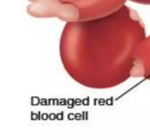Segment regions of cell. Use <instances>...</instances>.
I'll return each mask as SVG.
<instances>
[{
  "instance_id": "6da1fadb",
  "label": "cell",
  "mask_w": 150,
  "mask_h": 140,
  "mask_svg": "<svg viewBox=\"0 0 150 140\" xmlns=\"http://www.w3.org/2000/svg\"><path fill=\"white\" fill-rule=\"evenodd\" d=\"M29 12L37 16L65 19L98 18L114 13L125 0H29Z\"/></svg>"
},
{
  "instance_id": "7a4b0ae2",
  "label": "cell",
  "mask_w": 150,
  "mask_h": 140,
  "mask_svg": "<svg viewBox=\"0 0 150 140\" xmlns=\"http://www.w3.org/2000/svg\"><path fill=\"white\" fill-rule=\"evenodd\" d=\"M133 1L140 3H144V4H150V0H133Z\"/></svg>"
}]
</instances>
